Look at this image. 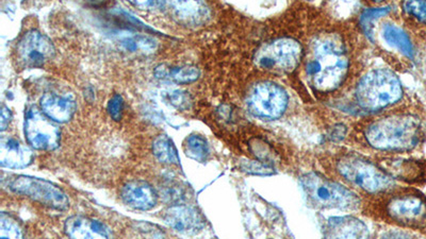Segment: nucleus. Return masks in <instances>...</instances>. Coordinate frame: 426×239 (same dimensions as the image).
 <instances>
[{"label": "nucleus", "instance_id": "18", "mask_svg": "<svg viewBox=\"0 0 426 239\" xmlns=\"http://www.w3.org/2000/svg\"><path fill=\"white\" fill-rule=\"evenodd\" d=\"M327 236L331 238H367L369 231L362 221L354 217H333L327 221Z\"/></svg>", "mask_w": 426, "mask_h": 239}, {"label": "nucleus", "instance_id": "27", "mask_svg": "<svg viewBox=\"0 0 426 239\" xmlns=\"http://www.w3.org/2000/svg\"><path fill=\"white\" fill-rule=\"evenodd\" d=\"M123 98L119 95L113 96L109 101V105H108V111H109L112 118L117 121H121L122 116H123Z\"/></svg>", "mask_w": 426, "mask_h": 239}, {"label": "nucleus", "instance_id": "5", "mask_svg": "<svg viewBox=\"0 0 426 239\" xmlns=\"http://www.w3.org/2000/svg\"><path fill=\"white\" fill-rule=\"evenodd\" d=\"M343 179L370 194H380L394 187V178L370 160L356 154H343L336 162Z\"/></svg>", "mask_w": 426, "mask_h": 239}, {"label": "nucleus", "instance_id": "8", "mask_svg": "<svg viewBox=\"0 0 426 239\" xmlns=\"http://www.w3.org/2000/svg\"><path fill=\"white\" fill-rule=\"evenodd\" d=\"M10 189L17 195L30 198L33 201L57 211H66L70 207L68 195L60 187L46 180L19 176L10 182Z\"/></svg>", "mask_w": 426, "mask_h": 239}, {"label": "nucleus", "instance_id": "15", "mask_svg": "<svg viewBox=\"0 0 426 239\" xmlns=\"http://www.w3.org/2000/svg\"><path fill=\"white\" fill-rule=\"evenodd\" d=\"M30 148L21 144L13 137L3 136L0 140V164L3 167L17 169L28 167L33 162Z\"/></svg>", "mask_w": 426, "mask_h": 239}, {"label": "nucleus", "instance_id": "29", "mask_svg": "<svg viewBox=\"0 0 426 239\" xmlns=\"http://www.w3.org/2000/svg\"><path fill=\"white\" fill-rule=\"evenodd\" d=\"M128 1L140 10L159 9L166 3V0H128Z\"/></svg>", "mask_w": 426, "mask_h": 239}, {"label": "nucleus", "instance_id": "6", "mask_svg": "<svg viewBox=\"0 0 426 239\" xmlns=\"http://www.w3.org/2000/svg\"><path fill=\"white\" fill-rule=\"evenodd\" d=\"M383 213L387 219L406 228H422L426 225V199L419 194L398 193L386 198Z\"/></svg>", "mask_w": 426, "mask_h": 239}, {"label": "nucleus", "instance_id": "23", "mask_svg": "<svg viewBox=\"0 0 426 239\" xmlns=\"http://www.w3.org/2000/svg\"><path fill=\"white\" fill-rule=\"evenodd\" d=\"M23 230L17 219L9 214L0 215V237L1 238H23Z\"/></svg>", "mask_w": 426, "mask_h": 239}, {"label": "nucleus", "instance_id": "3", "mask_svg": "<svg viewBox=\"0 0 426 239\" xmlns=\"http://www.w3.org/2000/svg\"><path fill=\"white\" fill-rule=\"evenodd\" d=\"M403 89L396 74L390 70H378L367 74L359 82L356 99L362 109L369 111L384 109L398 103Z\"/></svg>", "mask_w": 426, "mask_h": 239}, {"label": "nucleus", "instance_id": "12", "mask_svg": "<svg viewBox=\"0 0 426 239\" xmlns=\"http://www.w3.org/2000/svg\"><path fill=\"white\" fill-rule=\"evenodd\" d=\"M173 230L184 235H196L205 227V218L196 207L174 205L168 207L164 216Z\"/></svg>", "mask_w": 426, "mask_h": 239}, {"label": "nucleus", "instance_id": "30", "mask_svg": "<svg viewBox=\"0 0 426 239\" xmlns=\"http://www.w3.org/2000/svg\"><path fill=\"white\" fill-rule=\"evenodd\" d=\"M11 119V111H10L9 107L3 105V107H1V115H0V128H1V131H5L9 127Z\"/></svg>", "mask_w": 426, "mask_h": 239}, {"label": "nucleus", "instance_id": "17", "mask_svg": "<svg viewBox=\"0 0 426 239\" xmlns=\"http://www.w3.org/2000/svg\"><path fill=\"white\" fill-rule=\"evenodd\" d=\"M173 14L180 23L198 26L208 19V9L203 0H168Z\"/></svg>", "mask_w": 426, "mask_h": 239}, {"label": "nucleus", "instance_id": "20", "mask_svg": "<svg viewBox=\"0 0 426 239\" xmlns=\"http://www.w3.org/2000/svg\"><path fill=\"white\" fill-rule=\"evenodd\" d=\"M384 169L392 178L414 181L420 177L421 168L416 163L403 160H387L384 163Z\"/></svg>", "mask_w": 426, "mask_h": 239}, {"label": "nucleus", "instance_id": "9", "mask_svg": "<svg viewBox=\"0 0 426 239\" xmlns=\"http://www.w3.org/2000/svg\"><path fill=\"white\" fill-rule=\"evenodd\" d=\"M288 107V95L274 82H261L253 87L247 98V107L254 116L276 119Z\"/></svg>", "mask_w": 426, "mask_h": 239}, {"label": "nucleus", "instance_id": "21", "mask_svg": "<svg viewBox=\"0 0 426 239\" xmlns=\"http://www.w3.org/2000/svg\"><path fill=\"white\" fill-rule=\"evenodd\" d=\"M153 152L157 160L164 164L178 165L180 162L178 151L174 143L166 135H159L153 143Z\"/></svg>", "mask_w": 426, "mask_h": 239}, {"label": "nucleus", "instance_id": "2", "mask_svg": "<svg viewBox=\"0 0 426 239\" xmlns=\"http://www.w3.org/2000/svg\"><path fill=\"white\" fill-rule=\"evenodd\" d=\"M421 123L410 114H396L373 121L365 130V138L380 151H408L421 140Z\"/></svg>", "mask_w": 426, "mask_h": 239}, {"label": "nucleus", "instance_id": "16", "mask_svg": "<svg viewBox=\"0 0 426 239\" xmlns=\"http://www.w3.org/2000/svg\"><path fill=\"white\" fill-rule=\"evenodd\" d=\"M64 231L70 238H110L113 235L105 223L84 216L66 219Z\"/></svg>", "mask_w": 426, "mask_h": 239}, {"label": "nucleus", "instance_id": "14", "mask_svg": "<svg viewBox=\"0 0 426 239\" xmlns=\"http://www.w3.org/2000/svg\"><path fill=\"white\" fill-rule=\"evenodd\" d=\"M41 111L57 123H66L74 116L77 103L72 96L47 93L41 98Z\"/></svg>", "mask_w": 426, "mask_h": 239}, {"label": "nucleus", "instance_id": "7", "mask_svg": "<svg viewBox=\"0 0 426 239\" xmlns=\"http://www.w3.org/2000/svg\"><path fill=\"white\" fill-rule=\"evenodd\" d=\"M302 46L292 39H278L261 47L255 54V63L267 72L287 74L298 67L302 58Z\"/></svg>", "mask_w": 426, "mask_h": 239}, {"label": "nucleus", "instance_id": "31", "mask_svg": "<svg viewBox=\"0 0 426 239\" xmlns=\"http://www.w3.org/2000/svg\"><path fill=\"white\" fill-rule=\"evenodd\" d=\"M171 101L175 107H188V98L184 94L180 93V92H175L173 93L172 97H171Z\"/></svg>", "mask_w": 426, "mask_h": 239}, {"label": "nucleus", "instance_id": "28", "mask_svg": "<svg viewBox=\"0 0 426 239\" xmlns=\"http://www.w3.org/2000/svg\"><path fill=\"white\" fill-rule=\"evenodd\" d=\"M244 172L254 174H271L272 169L269 166L263 165L260 162H244L242 164Z\"/></svg>", "mask_w": 426, "mask_h": 239}, {"label": "nucleus", "instance_id": "11", "mask_svg": "<svg viewBox=\"0 0 426 239\" xmlns=\"http://www.w3.org/2000/svg\"><path fill=\"white\" fill-rule=\"evenodd\" d=\"M17 64L23 68H41L54 59L56 49L52 41L40 31L30 30L17 43Z\"/></svg>", "mask_w": 426, "mask_h": 239}, {"label": "nucleus", "instance_id": "10", "mask_svg": "<svg viewBox=\"0 0 426 239\" xmlns=\"http://www.w3.org/2000/svg\"><path fill=\"white\" fill-rule=\"evenodd\" d=\"M25 134L29 145L35 150L52 151L60 145L61 132L56 121L47 117L37 107L27 109Z\"/></svg>", "mask_w": 426, "mask_h": 239}, {"label": "nucleus", "instance_id": "26", "mask_svg": "<svg viewBox=\"0 0 426 239\" xmlns=\"http://www.w3.org/2000/svg\"><path fill=\"white\" fill-rule=\"evenodd\" d=\"M404 10L410 17L426 25V0H405Z\"/></svg>", "mask_w": 426, "mask_h": 239}, {"label": "nucleus", "instance_id": "19", "mask_svg": "<svg viewBox=\"0 0 426 239\" xmlns=\"http://www.w3.org/2000/svg\"><path fill=\"white\" fill-rule=\"evenodd\" d=\"M382 33L387 44L398 49L408 58H414V47L410 42L409 37L402 29L394 26V25L387 23L383 27Z\"/></svg>", "mask_w": 426, "mask_h": 239}, {"label": "nucleus", "instance_id": "32", "mask_svg": "<svg viewBox=\"0 0 426 239\" xmlns=\"http://www.w3.org/2000/svg\"><path fill=\"white\" fill-rule=\"evenodd\" d=\"M109 0H86V3L94 6V7H99V6L105 5Z\"/></svg>", "mask_w": 426, "mask_h": 239}, {"label": "nucleus", "instance_id": "22", "mask_svg": "<svg viewBox=\"0 0 426 239\" xmlns=\"http://www.w3.org/2000/svg\"><path fill=\"white\" fill-rule=\"evenodd\" d=\"M184 152L192 160L204 163L210 156L209 144L202 135H190L184 143Z\"/></svg>", "mask_w": 426, "mask_h": 239}, {"label": "nucleus", "instance_id": "4", "mask_svg": "<svg viewBox=\"0 0 426 239\" xmlns=\"http://www.w3.org/2000/svg\"><path fill=\"white\" fill-rule=\"evenodd\" d=\"M300 183L310 202L320 209L355 211L360 207V199L354 191L321 174H305Z\"/></svg>", "mask_w": 426, "mask_h": 239}, {"label": "nucleus", "instance_id": "33", "mask_svg": "<svg viewBox=\"0 0 426 239\" xmlns=\"http://www.w3.org/2000/svg\"><path fill=\"white\" fill-rule=\"evenodd\" d=\"M373 1H376V3H382L384 0H373Z\"/></svg>", "mask_w": 426, "mask_h": 239}, {"label": "nucleus", "instance_id": "1", "mask_svg": "<svg viewBox=\"0 0 426 239\" xmlns=\"http://www.w3.org/2000/svg\"><path fill=\"white\" fill-rule=\"evenodd\" d=\"M349 58L342 40L338 35L325 34L312 47V58L306 72L318 91L331 92L345 82L349 72Z\"/></svg>", "mask_w": 426, "mask_h": 239}, {"label": "nucleus", "instance_id": "13", "mask_svg": "<svg viewBox=\"0 0 426 239\" xmlns=\"http://www.w3.org/2000/svg\"><path fill=\"white\" fill-rule=\"evenodd\" d=\"M121 198L125 205L140 211L154 209L158 202V194L148 182L133 180L122 188Z\"/></svg>", "mask_w": 426, "mask_h": 239}, {"label": "nucleus", "instance_id": "24", "mask_svg": "<svg viewBox=\"0 0 426 239\" xmlns=\"http://www.w3.org/2000/svg\"><path fill=\"white\" fill-rule=\"evenodd\" d=\"M164 76H168L170 79L177 83H191L200 77V70L193 66H186V67L173 68L166 74L164 72L162 77L164 78Z\"/></svg>", "mask_w": 426, "mask_h": 239}, {"label": "nucleus", "instance_id": "25", "mask_svg": "<svg viewBox=\"0 0 426 239\" xmlns=\"http://www.w3.org/2000/svg\"><path fill=\"white\" fill-rule=\"evenodd\" d=\"M390 11V8H375V9L367 10L362 15H361L360 23L363 31L368 34L369 37L372 35L373 25H374L375 19H380L384 15L388 14Z\"/></svg>", "mask_w": 426, "mask_h": 239}]
</instances>
